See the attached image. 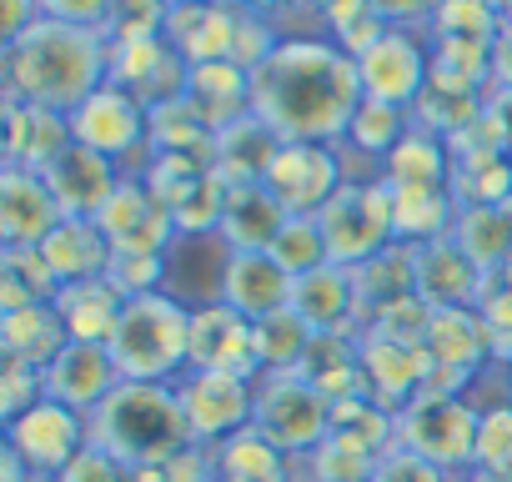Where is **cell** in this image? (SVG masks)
I'll use <instances>...</instances> for the list:
<instances>
[{"instance_id": "6da1fadb", "label": "cell", "mask_w": 512, "mask_h": 482, "mask_svg": "<svg viewBox=\"0 0 512 482\" xmlns=\"http://www.w3.org/2000/svg\"><path fill=\"white\" fill-rule=\"evenodd\" d=\"M362 106L357 56L332 36H287L277 56L256 71V116L282 141L342 146Z\"/></svg>"}, {"instance_id": "7a4b0ae2", "label": "cell", "mask_w": 512, "mask_h": 482, "mask_svg": "<svg viewBox=\"0 0 512 482\" xmlns=\"http://www.w3.org/2000/svg\"><path fill=\"white\" fill-rule=\"evenodd\" d=\"M0 61H6V96L61 116L106 86V36L46 16L21 41L0 46Z\"/></svg>"}, {"instance_id": "3957f363", "label": "cell", "mask_w": 512, "mask_h": 482, "mask_svg": "<svg viewBox=\"0 0 512 482\" xmlns=\"http://www.w3.org/2000/svg\"><path fill=\"white\" fill-rule=\"evenodd\" d=\"M91 442L106 447L126 472L166 467L186 447H196L186 412L176 402V387H161V382H121L91 412Z\"/></svg>"}, {"instance_id": "277c9868", "label": "cell", "mask_w": 512, "mask_h": 482, "mask_svg": "<svg viewBox=\"0 0 512 482\" xmlns=\"http://www.w3.org/2000/svg\"><path fill=\"white\" fill-rule=\"evenodd\" d=\"M111 362L121 382H161L176 387L191 367V312L171 302L166 292L131 297L121 307V322L111 332Z\"/></svg>"}, {"instance_id": "5b68a950", "label": "cell", "mask_w": 512, "mask_h": 482, "mask_svg": "<svg viewBox=\"0 0 512 482\" xmlns=\"http://www.w3.org/2000/svg\"><path fill=\"white\" fill-rule=\"evenodd\" d=\"M322 231H327V252L337 267L357 272L387 247H397V226H392V186L382 176L347 181L327 206H322Z\"/></svg>"}, {"instance_id": "8992f818", "label": "cell", "mask_w": 512, "mask_h": 482, "mask_svg": "<svg viewBox=\"0 0 512 482\" xmlns=\"http://www.w3.org/2000/svg\"><path fill=\"white\" fill-rule=\"evenodd\" d=\"M251 427L297 462V457H307V452H317L327 442L332 402L302 372H262V377H256Z\"/></svg>"}, {"instance_id": "52a82bcc", "label": "cell", "mask_w": 512, "mask_h": 482, "mask_svg": "<svg viewBox=\"0 0 512 482\" xmlns=\"http://www.w3.org/2000/svg\"><path fill=\"white\" fill-rule=\"evenodd\" d=\"M477 427L482 412L457 392H422L397 412V442L452 477L477 467Z\"/></svg>"}, {"instance_id": "ba28073f", "label": "cell", "mask_w": 512, "mask_h": 482, "mask_svg": "<svg viewBox=\"0 0 512 482\" xmlns=\"http://www.w3.org/2000/svg\"><path fill=\"white\" fill-rule=\"evenodd\" d=\"M347 166L337 146L317 141H282L272 171L262 176V191L287 211V216H322V206L347 186Z\"/></svg>"}, {"instance_id": "9c48e42d", "label": "cell", "mask_w": 512, "mask_h": 482, "mask_svg": "<svg viewBox=\"0 0 512 482\" xmlns=\"http://www.w3.org/2000/svg\"><path fill=\"white\" fill-rule=\"evenodd\" d=\"M176 402L186 412L191 442L196 447H216V442H226V437L251 427L256 382L251 377H231V372H181Z\"/></svg>"}, {"instance_id": "30bf717a", "label": "cell", "mask_w": 512, "mask_h": 482, "mask_svg": "<svg viewBox=\"0 0 512 482\" xmlns=\"http://www.w3.org/2000/svg\"><path fill=\"white\" fill-rule=\"evenodd\" d=\"M357 76H362V96L412 111V106L422 101L427 81H432V51H427L412 31L387 26V31L357 56Z\"/></svg>"}, {"instance_id": "8fae6325", "label": "cell", "mask_w": 512, "mask_h": 482, "mask_svg": "<svg viewBox=\"0 0 512 482\" xmlns=\"http://www.w3.org/2000/svg\"><path fill=\"white\" fill-rule=\"evenodd\" d=\"M6 447H16L31 462V472L61 477L91 447V417L71 412L66 402L41 397L31 412H21L16 422H6Z\"/></svg>"}, {"instance_id": "7c38bea8", "label": "cell", "mask_w": 512, "mask_h": 482, "mask_svg": "<svg viewBox=\"0 0 512 482\" xmlns=\"http://www.w3.org/2000/svg\"><path fill=\"white\" fill-rule=\"evenodd\" d=\"M71 136L121 166V161H131L136 151H151V111H146L136 96H126L121 86L106 81L96 96H86V101L71 111Z\"/></svg>"}, {"instance_id": "4fadbf2b", "label": "cell", "mask_w": 512, "mask_h": 482, "mask_svg": "<svg viewBox=\"0 0 512 482\" xmlns=\"http://www.w3.org/2000/svg\"><path fill=\"white\" fill-rule=\"evenodd\" d=\"M96 226L106 231L111 252H156L166 257V247L176 241V216L171 206L141 181L126 171V181L116 186V196L106 201V211L96 216Z\"/></svg>"}, {"instance_id": "5bb4252c", "label": "cell", "mask_w": 512, "mask_h": 482, "mask_svg": "<svg viewBox=\"0 0 512 482\" xmlns=\"http://www.w3.org/2000/svg\"><path fill=\"white\" fill-rule=\"evenodd\" d=\"M186 76H191V66L166 46V36L106 46V81L121 86L126 96H136L146 111H156L166 101H181L186 96Z\"/></svg>"}, {"instance_id": "9a60e30c", "label": "cell", "mask_w": 512, "mask_h": 482, "mask_svg": "<svg viewBox=\"0 0 512 482\" xmlns=\"http://www.w3.org/2000/svg\"><path fill=\"white\" fill-rule=\"evenodd\" d=\"M186 372H231V377H262L256 362V322L226 302L191 312V367Z\"/></svg>"}, {"instance_id": "2e32d148", "label": "cell", "mask_w": 512, "mask_h": 482, "mask_svg": "<svg viewBox=\"0 0 512 482\" xmlns=\"http://www.w3.org/2000/svg\"><path fill=\"white\" fill-rule=\"evenodd\" d=\"M231 241L221 231H201V236H176L166 247V282L161 292L171 302H181L186 312L221 302L226 292V267H231Z\"/></svg>"}, {"instance_id": "e0dca14e", "label": "cell", "mask_w": 512, "mask_h": 482, "mask_svg": "<svg viewBox=\"0 0 512 482\" xmlns=\"http://www.w3.org/2000/svg\"><path fill=\"white\" fill-rule=\"evenodd\" d=\"M41 176H46L51 196L61 201V211L76 216V221H96L106 211V201L116 196V186L126 181V171L111 156H101V151H91L81 141H71Z\"/></svg>"}, {"instance_id": "ac0fdd59", "label": "cell", "mask_w": 512, "mask_h": 482, "mask_svg": "<svg viewBox=\"0 0 512 482\" xmlns=\"http://www.w3.org/2000/svg\"><path fill=\"white\" fill-rule=\"evenodd\" d=\"M236 26H241V0H171L166 46H171L186 66L231 61Z\"/></svg>"}, {"instance_id": "d6986e66", "label": "cell", "mask_w": 512, "mask_h": 482, "mask_svg": "<svg viewBox=\"0 0 512 482\" xmlns=\"http://www.w3.org/2000/svg\"><path fill=\"white\" fill-rule=\"evenodd\" d=\"M61 221L66 211L41 171L0 166V247H41Z\"/></svg>"}, {"instance_id": "ffe728a7", "label": "cell", "mask_w": 512, "mask_h": 482, "mask_svg": "<svg viewBox=\"0 0 512 482\" xmlns=\"http://www.w3.org/2000/svg\"><path fill=\"white\" fill-rule=\"evenodd\" d=\"M432 382V362L422 347H407V342H387V337H367L362 332V392L387 407V412H402L412 397H422Z\"/></svg>"}, {"instance_id": "44dd1931", "label": "cell", "mask_w": 512, "mask_h": 482, "mask_svg": "<svg viewBox=\"0 0 512 482\" xmlns=\"http://www.w3.org/2000/svg\"><path fill=\"white\" fill-rule=\"evenodd\" d=\"M412 282L427 307H477L487 272L452 236H442V241H427V247H412Z\"/></svg>"}, {"instance_id": "7402d4cb", "label": "cell", "mask_w": 512, "mask_h": 482, "mask_svg": "<svg viewBox=\"0 0 512 482\" xmlns=\"http://www.w3.org/2000/svg\"><path fill=\"white\" fill-rule=\"evenodd\" d=\"M116 387H121V372L111 362V347H101V342H71L46 367V397L66 402L81 417H91Z\"/></svg>"}, {"instance_id": "603a6c76", "label": "cell", "mask_w": 512, "mask_h": 482, "mask_svg": "<svg viewBox=\"0 0 512 482\" xmlns=\"http://www.w3.org/2000/svg\"><path fill=\"white\" fill-rule=\"evenodd\" d=\"M71 141H76V136H71V116L6 96V121H0V146H6V166L46 171Z\"/></svg>"}, {"instance_id": "cb8c5ba5", "label": "cell", "mask_w": 512, "mask_h": 482, "mask_svg": "<svg viewBox=\"0 0 512 482\" xmlns=\"http://www.w3.org/2000/svg\"><path fill=\"white\" fill-rule=\"evenodd\" d=\"M292 272L272 257V252H236L231 267H226V292L221 302L236 307L241 317L262 322V317H277L292 307Z\"/></svg>"}, {"instance_id": "d4e9b609", "label": "cell", "mask_w": 512, "mask_h": 482, "mask_svg": "<svg viewBox=\"0 0 512 482\" xmlns=\"http://www.w3.org/2000/svg\"><path fill=\"white\" fill-rule=\"evenodd\" d=\"M292 312L312 332H362V327H352V317H362L357 282L337 262H327V267H317V272L292 282Z\"/></svg>"}, {"instance_id": "484cf974", "label": "cell", "mask_w": 512, "mask_h": 482, "mask_svg": "<svg viewBox=\"0 0 512 482\" xmlns=\"http://www.w3.org/2000/svg\"><path fill=\"white\" fill-rule=\"evenodd\" d=\"M277 151H282V136L256 111L241 116V121H231V126H221L216 141H211V161H216V171L231 186H262V176L272 171Z\"/></svg>"}, {"instance_id": "4316f807", "label": "cell", "mask_w": 512, "mask_h": 482, "mask_svg": "<svg viewBox=\"0 0 512 482\" xmlns=\"http://www.w3.org/2000/svg\"><path fill=\"white\" fill-rule=\"evenodd\" d=\"M186 101L211 121V131L241 121L256 111V76L236 61H206V66H191L186 76Z\"/></svg>"}, {"instance_id": "83f0119b", "label": "cell", "mask_w": 512, "mask_h": 482, "mask_svg": "<svg viewBox=\"0 0 512 482\" xmlns=\"http://www.w3.org/2000/svg\"><path fill=\"white\" fill-rule=\"evenodd\" d=\"M66 347H71V332H66L56 302L0 312V357H11V362H26V367L46 372Z\"/></svg>"}, {"instance_id": "f1b7e54d", "label": "cell", "mask_w": 512, "mask_h": 482, "mask_svg": "<svg viewBox=\"0 0 512 482\" xmlns=\"http://www.w3.org/2000/svg\"><path fill=\"white\" fill-rule=\"evenodd\" d=\"M452 171H457V156H452V146L442 141V136H432V131H422L417 121H412V131H407V141L382 161V181L387 186H397V191H452Z\"/></svg>"}, {"instance_id": "f546056e", "label": "cell", "mask_w": 512, "mask_h": 482, "mask_svg": "<svg viewBox=\"0 0 512 482\" xmlns=\"http://www.w3.org/2000/svg\"><path fill=\"white\" fill-rule=\"evenodd\" d=\"M211 477L216 482H297V467L282 447H272L256 427H246L211 447Z\"/></svg>"}, {"instance_id": "4dcf8cb0", "label": "cell", "mask_w": 512, "mask_h": 482, "mask_svg": "<svg viewBox=\"0 0 512 482\" xmlns=\"http://www.w3.org/2000/svg\"><path fill=\"white\" fill-rule=\"evenodd\" d=\"M121 307L126 297L106 282V277H86V282H66L61 297H56V312L71 332V342H111L116 322H121Z\"/></svg>"}, {"instance_id": "1f68e13d", "label": "cell", "mask_w": 512, "mask_h": 482, "mask_svg": "<svg viewBox=\"0 0 512 482\" xmlns=\"http://www.w3.org/2000/svg\"><path fill=\"white\" fill-rule=\"evenodd\" d=\"M41 257H46V267H51V272L61 277V287H66V282L106 277L111 241H106V231H101L96 221H76V216H66V221L41 241Z\"/></svg>"}, {"instance_id": "d6a6232c", "label": "cell", "mask_w": 512, "mask_h": 482, "mask_svg": "<svg viewBox=\"0 0 512 482\" xmlns=\"http://www.w3.org/2000/svg\"><path fill=\"white\" fill-rule=\"evenodd\" d=\"M282 221H287V211L262 186H231L221 236L231 241V252H267L282 231Z\"/></svg>"}, {"instance_id": "836d02e7", "label": "cell", "mask_w": 512, "mask_h": 482, "mask_svg": "<svg viewBox=\"0 0 512 482\" xmlns=\"http://www.w3.org/2000/svg\"><path fill=\"white\" fill-rule=\"evenodd\" d=\"M327 442H337V447H347V452L377 462L387 447H397V412L377 407L367 392L352 397V402H337V407H332V432H327Z\"/></svg>"}, {"instance_id": "e575fe53", "label": "cell", "mask_w": 512, "mask_h": 482, "mask_svg": "<svg viewBox=\"0 0 512 482\" xmlns=\"http://www.w3.org/2000/svg\"><path fill=\"white\" fill-rule=\"evenodd\" d=\"M457 211L462 206L452 191H397L392 186V226H397V241H407V247H427V241L452 236Z\"/></svg>"}, {"instance_id": "d590c367", "label": "cell", "mask_w": 512, "mask_h": 482, "mask_svg": "<svg viewBox=\"0 0 512 482\" xmlns=\"http://www.w3.org/2000/svg\"><path fill=\"white\" fill-rule=\"evenodd\" d=\"M61 297V277L46 267L41 247H0V312L41 307Z\"/></svg>"}, {"instance_id": "8d00e7d4", "label": "cell", "mask_w": 512, "mask_h": 482, "mask_svg": "<svg viewBox=\"0 0 512 482\" xmlns=\"http://www.w3.org/2000/svg\"><path fill=\"white\" fill-rule=\"evenodd\" d=\"M452 241L482 272H497L512 262V211L507 206H462Z\"/></svg>"}, {"instance_id": "74e56055", "label": "cell", "mask_w": 512, "mask_h": 482, "mask_svg": "<svg viewBox=\"0 0 512 482\" xmlns=\"http://www.w3.org/2000/svg\"><path fill=\"white\" fill-rule=\"evenodd\" d=\"M407 131H412V111L362 96V106H357V116H352V126H347L342 146H352V151L372 156V161H377V171H382V161L407 141Z\"/></svg>"}, {"instance_id": "f35d334b", "label": "cell", "mask_w": 512, "mask_h": 482, "mask_svg": "<svg viewBox=\"0 0 512 482\" xmlns=\"http://www.w3.org/2000/svg\"><path fill=\"white\" fill-rule=\"evenodd\" d=\"M211 121L181 96L151 111V151H171V156H211Z\"/></svg>"}, {"instance_id": "ab89813d", "label": "cell", "mask_w": 512, "mask_h": 482, "mask_svg": "<svg viewBox=\"0 0 512 482\" xmlns=\"http://www.w3.org/2000/svg\"><path fill=\"white\" fill-rule=\"evenodd\" d=\"M352 282H357L362 312H377V307H387L397 297H412L417 292V282H412V247H407V241H397V247H387L382 257H372L367 267H357Z\"/></svg>"}, {"instance_id": "60d3db41", "label": "cell", "mask_w": 512, "mask_h": 482, "mask_svg": "<svg viewBox=\"0 0 512 482\" xmlns=\"http://www.w3.org/2000/svg\"><path fill=\"white\" fill-rule=\"evenodd\" d=\"M312 327L287 307L277 317H262L256 322V362H262V372H297L307 347H312Z\"/></svg>"}, {"instance_id": "b9f144b4", "label": "cell", "mask_w": 512, "mask_h": 482, "mask_svg": "<svg viewBox=\"0 0 512 482\" xmlns=\"http://www.w3.org/2000/svg\"><path fill=\"white\" fill-rule=\"evenodd\" d=\"M292 277H307V272H317V267H327L332 262V252H327V231H322V216H287L282 221V231H277V241L267 247Z\"/></svg>"}, {"instance_id": "7bdbcfd3", "label": "cell", "mask_w": 512, "mask_h": 482, "mask_svg": "<svg viewBox=\"0 0 512 482\" xmlns=\"http://www.w3.org/2000/svg\"><path fill=\"white\" fill-rule=\"evenodd\" d=\"M166 16H171V0H111L101 36H106V46L156 41V36H166Z\"/></svg>"}, {"instance_id": "ee69618b", "label": "cell", "mask_w": 512, "mask_h": 482, "mask_svg": "<svg viewBox=\"0 0 512 482\" xmlns=\"http://www.w3.org/2000/svg\"><path fill=\"white\" fill-rule=\"evenodd\" d=\"M432 312H437V307H427V302L412 292V297H397V302L367 312V327H362V332H367V337H387V342H407V347H427Z\"/></svg>"}, {"instance_id": "f6af8a7d", "label": "cell", "mask_w": 512, "mask_h": 482, "mask_svg": "<svg viewBox=\"0 0 512 482\" xmlns=\"http://www.w3.org/2000/svg\"><path fill=\"white\" fill-rule=\"evenodd\" d=\"M106 282H111L126 302H131V297H146V292H161V282H166V257H156V252H111Z\"/></svg>"}, {"instance_id": "bcb514c9", "label": "cell", "mask_w": 512, "mask_h": 482, "mask_svg": "<svg viewBox=\"0 0 512 482\" xmlns=\"http://www.w3.org/2000/svg\"><path fill=\"white\" fill-rule=\"evenodd\" d=\"M477 467L512 477V402H492L477 427Z\"/></svg>"}, {"instance_id": "7dc6e473", "label": "cell", "mask_w": 512, "mask_h": 482, "mask_svg": "<svg viewBox=\"0 0 512 482\" xmlns=\"http://www.w3.org/2000/svg\"><path fill=\"white\" fill-rule=\"evenodd\" d=\"M41 397H46V372H36V367H26V362H11V357H0V417L16 422V417L31 412Z\"/></svg>"}, {"instance_id": "c3c4849f", "label": "cell", "mask_w": 512, "mask_h": 482, "mask_svg": "<svg viewBox=\"0 0 512 482\" xmlns=\"http://www.w3.org/2000/svg\"><path fill=\"white\" fill-rule=\"evenodd\" d=\"M367 482H452V472H442L437 462L417 457L412 447H387L377 462H372V477Z\"/></svg>"}, {"instance_id": "681fc988", "label": "cell", "mask_w": 512, "mask_h": 482, "mask_svg": "<svg viewBox=\"0 0 512 482\" xmlns=\"http://www.w3.org/2000/svg\"><path fill=\"white\" fill-rule=\"evenodd\" d=\"M61 482H131V472H126L106 447H96V442H91V447H86L66 472H61Z\"/></svg>"}, {"instance_id": "f907efd6", "label": "cell", "mask_w": 512, "mask_h": 482, "mask_svg": "<svg viewBox=\"0 0 512 482\" xmlns=\"http://www.w3.org/2000/svg\"><path fill=\"white\" fill-rule=\"evenodd\" d=\"M41 16H46V21H66V26L101 31L106 16H111V0H41Z\"/></svg>"}, {"instance_id": "816d5d0a", "label": "cell", "mask_w": 512, "mask_h": 482, "mask_svg": "<svg viewBox=\"0 0 512 482\" xmlns=\"http://www.w3.org/2000/svg\"><path fill=\"white\" fill-rule=\"evenodd\" d=\"M377 6V16L387 21V26H402V31H412V26H432V16H437V6L442 0H372Z\"/></svg>"}, {"instance_id": "f5cc1de1", "label": "cell", "mask_w": 512, "mask_h": 482, "mask_svg": "<svg viewBox=\"0 0 512 482\" xmlns=\"http://www.w3.org/2000/svg\"><path fill=\"white\" fill-rule=\"evenodd\" d=\"M41 21V0H0V46L21 41Z\"/></svg>"}, {"instance_id": "db71d44e", "label": "cell", "mask_w": 512, "mask_h": 482, "mask_svg": "<svg viewBox=\"0 0 512 482\" xmlns=\"http://www.w3.org/2000/svg\"><path fill=\"white\" fill-rule=\"evenodd\" d=\"M492 81L502 91H512V21H502V31L492 41Z\"/></svg>"}, {"instance_id": "11a10c76", "label": "cell", "mask_w": 512, "mask_h": 482, "mask_svg": "<svg viewBox=\"0 0 512 482\" xmlns=\"http://www.w3.org/2000/svg\"><path fill=\"white\" fill-rule=\"evenodd\" d=\"M246 11H256V16H277V11H287V6H297V0H241Z\"/></svg>"}, {"instance_id": "9f6ffc18", "label": "cell", "mask_w": 512, "mask_h": 482, "mask_svg": "<svg viewBox=\"0 0 512 482\" xmlns=\"http://www.w3.org/2000/svg\"><path fill=\"white\" fill-rule=\"evenodd\" d=\"M462 482H512V477H502V472H487V467H472V472H462Z\"/></svg>"}, {"instance_id": "6f0895ef", "label": "cell", "mask_w": 512, "mask_h": 482, "mask_svg": "<svg viewBox=\"0 0 512 482\" xmlns=\"http://www.w3.org/2000/svg\"><path fill=\"white\" fill-rule=\"evenodd\" d=\"M507 211H512V196H507Z\"/></svg>"}]
</instances>
